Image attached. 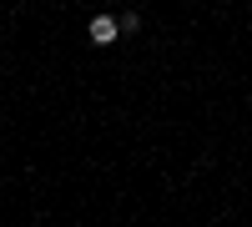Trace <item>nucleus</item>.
<instances>
[{
    "instance_id": "1",
    "label": "nucleus",
    "mask_w": 252,
    "mask_h": 227,
    "mask_svg": "<svg viewBox=\"0 0 252 227\" xmlns=\"http://www.w3.org/2000/svg\"><path fill=\"white\" fill-rule=\"evenodd\" d=\"M116 35H121L116 20H106V15H96V20H91V40H96V46H111Z\"/></svg>"
}]
</instances>
